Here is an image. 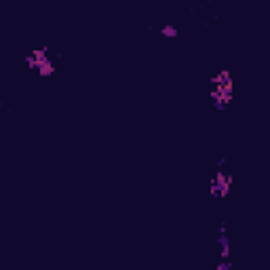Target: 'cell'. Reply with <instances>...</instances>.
I'll use <instances>...</instances> for the list:
<instances>
[{"mask_svg":"<svg viewBox=\"0 0 270 270\" xmlns=\"http://www.w3.org/2000/svg\"><path fill=\"white\" fill-rule=\"evenodd\" d=\"M26 66L30 70H36V72H38V76H43V78L55 74V66H53V61H51V53H49L47 47L32 51L30 55L26 57Z\"/></svg>","mask_w":270,"mask_h":270,"instance_id":"6da1fadb","label":"cell"},{"mask_svg":"<svg viewBox=\"0 0 270 270\" xmlns=\"http://www.w3.org/2000/svg\"><path fill=\"white\" fill-rule=\"evenodd\" d=\"M232 182H235V177L232 173H228L224 167L218 169L211 177V184H209V190H211V196L213 199H226L230 188H232Z\"/></svg>","mask_w":270,"mask_h":270,"instance_id":"7a4b0ae2","label":"cell"},{"mask_svg":"<svg viewBox=\"0 0 270 270\" xmlns=\"http://www.w3.org/2000/svg\"><path fill=\"white\" fill-rule=\"evenodd\" d=\"M211 91H220V93H230L235 95V80H232L228 70H220L218 74L211 78Z\"/></svg>","mask_w":270,"mask_h":270,"instance_id":"3957f363","label":"cell"},{"mask_svg":"<svg viewBox=\"0 0 270 270\" xmlns=\"http://www.w3.org/2000/svg\"><path fill=\"white\" fill-rule=\"evenodd\" d=\"M160 34H163V38H177V36H179V30L175 28V26H171V24H167V26H163V28H160Z\"/></svg>","mask_w":270,"mask_h":270,"instance_id":"277c9868","label":"cell"},{"mask_svg":"<svg viewBox=\"0 0 270 270\" xmlns=\"http://www.w3.org/2000/svg\"><path fill=\"white\" fill-rule=\"evenodd\" d=\"M230 268H232V260H230V258L218 262V270H230Z\"/></svg>","mask_w":270,"mask_h":270,"instance_id":"5b68a950","label":"cell"}]
</instances>
